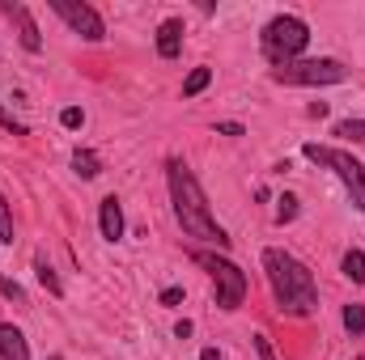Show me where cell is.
<instances>
[{"label":"cell","mask_w":365,"mask_h":360,"mask_svg":"<svg viewBox=\"0 0 365 360\" xmlns=\"http://www.w3.org/2000/svg\"><path fill=\"white\" fill-rule=\"evenodd\" d=\"M264 271H268V284H272L276 309L289 314V318H310L319 309V284H314V271L306 268L297 255L268 246L264 250Z\"/></svg>","instance_id":"cell-1"},{"label":"cell","mask_w":365,"mask_h":360,"mask_svg":"<svg viewBox=\"0 0 365 360\" xmlns=\"http://www.w3.org/2000/svg\"><path fill=\"white\" fill-rule=\"evenodd\" d=\"M208 81H212V68H204V64H200V68H191V73H187V81H182V97H195Z\"/></svg>","instance_id":"cell-15"},{"label":"cell","mask_w":365,"mask_h":360,"mask_svg":"<svg viewBox=\"0 0 365 360\" xmlns=\"http://www.w3.org/2000/svg\"><path fill=\"white\" fill-rule=\"evenodd\" d=\"M191 259L212 275V284H217V305H221V309H238V305L247 301V275H242L238 263H230V259H221V255H212V250H195Z\"/></svg>","instance_id":"cell-5"},{"label":"cell","mask_w":365,"mask_h":360,"mask_svg":"<svg viewBox=\"0 0 365 360\" xmlns=\"http://www.w3.org/2000/svg\"><path fill=\"white\" fill-rule=\"evenodd\" d=\"M200 360H221V352H217V348H204V352H200Z\"/></svg>","instance_id":"cell-26"},{"label":"cell","mask_w":365,"mask_h":360,"mask_svg":"<svg viewBox=\"0 0 365 360\" xmlns=\"http://www.w3.org/2000/svg\"><path fill=\"white\" fill-rule=\"evenodd\" d=\"M340 271H344L353 284H365V250H349L344 263H340Z\"/></svg>","instance_id":"cell-14"},{"label":"cell","mask_w":365,"mask_h":360,"mask_svg":"<svg viewBox=\"0 0 365 360\" xmlns=\"http://www.w3.org/2000/svg\"><path fill=\"white\" fill-rule=\"evenodd\" d=\"M272 81L276 85H340L349 81V68L340 60H293L284 68H272Z\"/></svg>","instance_id":"cell-6"},{"label":"cell","mask_w":365,"mask_h":360,"mask_svg":"<svg viewBox=\"0 0 365 360\" xmlns=\"http://www.w3.org/2000/svg\"><path fill=\"white\" fill-rule=\"evenodd\" d=\"M47 4H51V13H56V17H64V21H68V30H73V34H81V38H90V43L106 38V21L98 17V9L81 4V0H47Z\"/></svg>","instance_id":"cell-7"},{"label":"cell","mask_w":365,"mask_h":360,"mask_svg":"<svg viewBox=\"0 0 365 360\" xmlns=\"http://www.w3.org/2000/svg\"><path fill=\"white\" fill-rule=\"evenodd\" d=\"M0 297H9V301H17V305H26V288H21L17 280H4V275H0Z\"/></svg>","instance_id":"cell-18"},{"label":"cell","mask_w":365,"mask_h":360,"mask_svg":"<svg viewBox=\"0 0 365 360\" xmlns=\"http://www.w3.org/2000/svg\"><path fill=\"white\" fill-rule=\"evenodd\" d=\"M306 43H310V26H306L302 17H293V13H280V17H272V21L264 26V34H259L264 60H268L272 68L293 64V60L306 51Z\"/></svg>","instance_id":"cell-3"},{"label":"cell","mask_w":365,"mask_h":360,"mask_svg":"<svg viewBox=\"0 0 365 360\" xmlns=\"http://www.w3.org/2000/svg\"><path fill=\"white\" fill-rule=\"evenodd\" d=\"M0 127H4V132H13V136H26V123H17L4 106H0Z\"/></svg>","instance_id":"cell-21"},{"label":"cell","mask_w":365,"mask_h":360,"mask_svg":"<svg viewBox=\"0 0 365 360\" xmlns=\"http://www.w3.org/2000/svg\"><path fill=\"white\" fill-rule=\"evenodd\" d=\"M60 123H64V127H81V123H86V115H81L77 106H68V110L60 115Z\"/></svg>","instance_id":"cell-22"},{"label":"cell","mask_w":365,"mask_h":360,"mask_svg":"<svg viewBox=\"0 0 365 360\" xmlns=\"http://www.w3.org/2000/svg\"><path fill=\"white\" fill-rule=\"evenodd\" d=\"M166 182H170V199H175V216H179L182 233L195 238V242H208V246H230V233L212 221L208 212V199H204V186L195 182V174L182 166V162H166Z\"/></svg>","instance_id":"cell-2"},{"label":"cell","mask_w":365,"mask_h":360,"mask_svg":"<svg viewBox=\"0 0 365 360\" xmlns=\"http://www.w3.org/2000/svg\"><path fill=\"white\" fill-rule=\"evenodd\" d=\"M302 153L314 162V166H323V170H331L340 186L349 191V199H353V208L365 212V166L353 157V153H344V149H336V144H302Z\"/></svg>","instance_id":"cell-4"},{"label":"cell","mask_w":365,"mask_h":360,"mask_svg":"<svg viewBox=\"0 0 365 360\" xmlns=\"http://www.w3.org/2000/svg\"><path fill=\"white\" fill-rule=\"evenodd\" d=\"M297 216V199L293 195H280V208H276V221L284 225V221H293Z\"/></svg>","instance_id":"cell-20"},{"label":"cell","mask_w":365,"mask_h":360,"mask_svg":"<svg viewBox=\"0 0 365 360\" xmlns=\"http://www.w3.org/2000/svg\"><path fill=\"white\" fill-rule=\"evenodd\" d=\"M255 352H259V360H276L272 344H268V335H255Z\"/></svg>","instance_id":"cell-23"},{"label":"cell","mask_w":365,"mask_h":360,"mask_svg":"<svg viewBox=\"0 0 365 360\" xmlns=\"http://www.w3.org/2000/svg\"><path fill=\"white\" fill-rule=\"evenodd\" d=\"M73 170H77L81 179H98V174H102V162H98L93 149H77V153H73Z\"/></svg>","instance_id":"cell-12"},{"label":"cell","mask_w":365,"mask_h":360,"mask_svg":"<svg viewBox=\"0 0 365 360\" xmlns=\"http://www.w3.org/2000/svg\"><path fill=\"white\" fill-rule=\"evenodd\" d=\"M98 229H102L106 242H119V238H123V208H119L115 195H106V199L98 203Z\"/></svg>","instance_id":"cell-9"},{"label":"cell","mask_w":365,"mask_h":360,"mask_svg":"<svg viewBox=\"0 0 365 360\" xmlns=\"http://www.w3.org/2000/svg\"><path fill=\"white\" fill-rule=\"evenodd\" d=\"M217 132H221V136H242V123H221Z\"/></svg>","instance_id":"cell-25"},{"label":"cell","mask_w":365,"mask_h":360,"mask_svg":"<svg viewBox=\"0 0 365 360\" xmlns=\"http://www.w3.org/2000/svg\"><path fill=\"white\" fill-rule=\"evenodd\" d=\"M182 301V288H166V292H162V305H179Z\"/></svg>","instance_id":"cell-24"},{"label":"cell","mask_w":365,"mask_h":360,"mask_svg":"<svg viewBox=\"0 0 365 360\" xmlns=\"http://www.w3.org/2000/svg\"><path fill=\"white\" fill-rule=\"evenodd\" d=\"M47 360H64V356H47Z\"/></svg>","instance_id":"cell-27"},{"label":"cell","mask_w":365,"mask_h":360,"mask_svg":"<svg viewBox=\"0 0 365 360\" xmlns=\"http://www.w3.org/2000/svg\"><path fill=\"white\" fill-rule=\"evenodd\" d=\"M0 242H9V246H13V212H9L4 195H0Z\"/></svg>","instance_id":"cell-19"},{"label":"cell","mask_w":365,"mask_h":360,"mask_svg":"<svg viewBox=\"0 0 365 360\" xmlns=\"http://www.w3.org/2000/svg\"><path fill=\"white\" fill-rule=\"evenodd\" d=\"M179 51H182V21L170 17V21L158 26V55L162 60H179Z\"/></svg>","instance_id":"cell-10"},{"label":"cell","mask_w":365,"mask_h":360,"mask_svg":"<svg viewBox=\"0 0 365 360\" xmlns=\"http://www.w3.org/2000/svg\"><path fill=\"white\" fill-rule=\"evenodd\" d=\"M0 360H30V344L13 322H0Z\"/></svg>","instance_id":"cell-11"},{"label":"cell","mask_w":365,"mask_h":360,"mask_svg":"<svg viewBox=\"0 0 365 360\" xmlns=\"http://www.w3.org/2000/svg\"><path fill=\"white\" fill-rule=\"evenodd\" d=\"M336 136L365 144V119H340V123H336Z\"/></svg>","instance_id":"cell-16"},{"label":"cell","mask_w":365,"mask_h":360,"mask_svg":"<svg viewBox=\"0 0 365 360\" xmlns=\"http://www.w3.org/2000/svg\"><path fill=\"white\" fill-rule=\"evenodd\" d=\"M357 360H365V356H357Z\"/></svg>","instance_id":"cell-28"},{"label":"cell","mask_w":365,"mask_h":360,"mask_svg":"<svg viewBox=\"0 0 365 360\" xmlns=\"http://www.w3.org/2000/svg\"><path fill=\"white\" fill-rule=\"evenodd\" d=\"M344 331L365 335V305H344Z\"/></svg>","instance_id":"cell-17"},{"label":"cell","mask_w":365,"mask_h":360,"mask_svg":"<svg viewBox=\"0 0 365 360\" xmlns=\"http://www.w3.org/2000/svg\"><path fill=\"white\" fill-rule=\"evenodd\" d=\"M34 271H38V284H43L51 297H64V284H60V275L51 271V263H47V259H34Z\"/></svg>","instance_id":"cell-13"},{"label":"cell","mask_w":365,"mask_h":360,"mask_svg":"<svg viewBox=\"0 0 365 360\" xmlns=\"http://www.w3.org/2000/svg\"><path fill=\"white\" fill-rule=\"evenodd\" d=\"M4 13H9V21H17V34H21V47L26 51H38L43 47V38H38V26H34V17H30V9L26 4H4Z\"/></svg>","instance_id":"cell-8"}]
</instances>
